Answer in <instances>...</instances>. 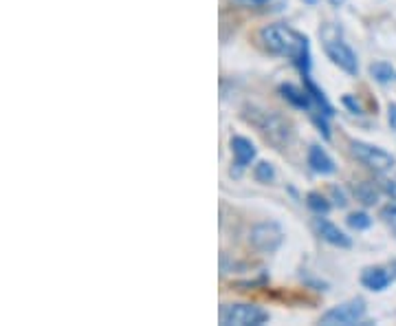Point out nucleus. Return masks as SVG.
<instances>
[{
  "label": "nucleus",
  "mask_w": 396,
  "mask_h": 326,
  "mask_svg": "<svg viewBox=\"0 0 396 326\" xmlns=\"http://www.w3.org/2000/svg\"><path fill=\"white\" fill-rule=\"evenodd\" d=\"M249 242L258 254H275L284 242V230L275 221L256 223L249 232Z\"/></svg>",
  "instance_id": "obj_7"
},
{
  "label": "nucleus",
  "mask_w": 396,
  "mask_h": 326,
  "mask_svg": "<svg viewBox=\"0 0 396 326\" xmlns=\"http://www.w3.org/2000/svg\"><path fill=\"white\" fill-rule=\"evenodd\" d=\"M381 192H383V188L374 185L372 181H361V183L355 185V197H357L363 205H366V207L376 205V203H378V197H381Z\"/></svg>",
  "instance_id": "obj_14"
},
{
  "label": "nucleus",
  "mask_w": 396,
  "mask_h": 326,
  "mask_svg": "<svg viewBox=\"0 0 396 326\" xmlns=\"http://www.w3.org/2000/svg\"><path fill=\"white\" fill-rule=\"evenodd\" d=\"M390 124L396 128V104H392V106H390Z\"/></svg>",
  "instance_id": "obj_24"
},
{
  "label": "nucleus",
  "mask_w": 396,
  "mask_h": 326,
  "mask_svg": "<svg viewBox=\"0 0 396 326\" xmlns=\"http://www.w3.org/2000/svg\"><path fill=\"white\" fill-rule=\"evenodd\" d=\"M260 44L264 46V51H269L271 56L286 58L291 60L297 69L302 71V75L310 73V42L304 34H300L297 29L275 22L267 25L260 29Z\"/></svg>",
  "instance_id": "obj_1"
},
{
  "label": "nucleus",
  "mask_w": 396,
  "mask_h": 326,
  "mask_svg": "<svg viewBox=\"0 0 396 326\" xmlns=\"http://www.w3.org/2000/svg\"><path fill=\"white\" fill-rule=\"evenodd\" d=\"M315 230L322 236V240L328 242V244H333V247H339V249H350L352 247V238L345 234L343 230H339V225H335L333 221H328L324 216H317L315 219Z\"/></svg>",
  "instance_id": "obj_9"
},
{
  "label": "nucleus",
  "mask_w": 396,
  "mask_h": 326,
  "mask_svg": "<svg viewBox=\"0 0 396 326\" xmlns=\"http://www.w3.org/2000/svg\"><path fill=\"white\" fill-rule=\"evenodd\" d=\"M345 223H348V227H352V230L363 232V230H368V227L372 225V219L366 214V211H352Z\"/></svg>",
  "instance_id": "obj_18"
},
{
  "label": "nucleus",
  "mask_w": 396,
  "mask_h": 326,
  "mask_svg": "<svg viewBox=\"0 0 396 326\" xmlns=\"http://www.w3.org/2000/svg\"><path fill=\"white\" fill-rule=\"evenodd\" d=\"M306 5H317V0H304Z\"/></svg>",
  "instance_id": "obj_26"
},
{
  "label": "nucleus",
  "mask_w": 396,
  "mask_h": 326,
  "mask_svg": "<svg viewBox=\"0 0 396 326\" xmlns=\"http://www.w3.org/2000/svg\"><path fill=\"white\" fill-rule=\"evenodd\" d=\"M328 3H330V7H337L339 9V7L345 5V0H328Z\"/></svg>",
  "instance_id": "obj_25"
},
{
  "label": "nucleus",
  "mask_w": 396,
  "mask_h": 326,
  "mask_svg": "<svg viewBox=\"0 0 396 326\" xmlns=\"http://www.w3.org/2000/svg\"><path fill=\"white\" fill-rule=\"evenodd\" d=\"M322 46H324V53L328 56V60L333 62L335 67H339L343 73H348L352 77L359 75V58L352 51V46L339 36L337 27H333V25L324 27Z\"/></svg>",
  "instance_id": "obj_3"
},
{
  "label": "nucleus",
  "mask_w": 396,
  "mask_h": 326,
  "mask_svg": "<svg viewBox=\"0 0 396 326\" xmlns=\"http://www.w3.org/2000/svg\"><path fill=\"white\" fill-rule=\"evenodd\" d=\"M279 95L284 97V100L293 106V108H300V110H306V112H312L315 110V104H312V97L308 95L306 89H300L295 84H279Z\"/></svg>",
  "instance_id": "obj_12"
},
{
  "label": "nucleus",
  "mask_w": 396,
  "mask_h": 326,
  "mask_svg": "<svg viewBox=\"0 0 396 326\" xmlns=\"http://www.w3.org/2000/svg\"><path fill=\"white\" fill-rule=\"evenodd\" d=\"M330 194H333V199H335V205H337V207H345V205H348V199H345L343 190H339L337 185H330Z\"/></svg>",
  "instance_id": "obj_21"
},
{
  "label": "nucleus",
  "mask_w": 396,
  "mask_h": 326,
  "mask_svg": "<svg viewBox=\"0 0 396 326\" xmlns=\"http://www.w3.org/2000/svg\"><path fill=\"white\" fill-rule=\"evenodd\" d=\"M306 207H308L315 216H326L333 205H330L328 197H324L322 192H308V194H306Z\"/></svg>",
  "instance_id": "obj_15"
},
{
  "label": "nucleus",
  "mask_w": 396,
  "mask_h": 326,
  "mask_svg": "<svg viewBox=\"0 0 396 326\" xmlns=\"http://www.w3.org/2000/svg\"><path fill=\"white\" fill-rule=\"evenodd\" d=\"M381 188H383V192H385V194H390V197L396 201V181H383V185H381Z\"/></svg>",
  "instance_id": "obj_23"
},
{
  "label": "nucleus",
  "mask_w": 396,
  "mask_h": 326,
  "mask_svg": "<svg viewBox=\"0 0 396 326\" xmlns=\"http://www.w3.org/2000/svg\"><path fill=\"white\" fill-rule=\"evenodd\" d=\"M350 152L357 161H361L368 170H372L374 174H385L396 166V157L383 148H378L374 143H366V141H350Z\"/></svg>",
  "instance_id": "obj_5"
},
{
  "label": "nucleus",
  "mask_w": 396,
  "mask_h": 326,
  "mask_svg": "<svg viewBox=\"0 0 396 326\" xmlns=\"http://www.w3.org/2000/svg\"><path fill=\"white\" fill-rule=\"evenodd\" d=\"M359 280L368 291H374V293L385 291L392 282H396V260H390L385 265L366 267L361 271Z\"/></svg>",
  "instance_id": "obj_8"
},
{
  "label": "nucleus",
  "mask_w": 396,
  "mask_h": 326,
  "mask_svg": "<svg viewBox=\"0 0 396 326\" xmlns=\"http://www.w3.org/2000/svg\"><path fill=\"white\" fill-rule=\"evenodd\" d=\"M236 5H240V7H267V5H271L273 0H234Z\"/></svg>",
  "instance_id": "obj_22"
},
{
  "label": "nucleus",
  "mask_w": 396,
  "mask_h": 326,
  "mask_svg": "<svg viewBox=\"0 0 396 326\" xmlns=\"http://www.w3.org/2000/svg\"><path fill=\"white\" fill-rule=\"evenodd\" d=\"M370 75H372L376 82H381V84H388V82L396 79V73H394V69H392L390 62H372V64H370Z\"/></svg>",
  "instance_id": "obj_16"
},
{
  "label": "nucleus",
  "mask_w": 396,
  "mask_h": 326,
  "mask_svg": "<svg viewBox=\"0 0 396 326\" xmlns=\"http://www.w3.org/2000/svg\"><path fill=\"white\" fill-rule=\"evenodd\" d=\"M218 320L223 326H262L271 320L269 311H264L258 304H223L218 311Z\"/></svg>",
  "instance_id": "obj_4"
},
{
  "label": "nucleus",
  "mask_w": 396,
  "mask_h": 326,
  "mask_svg": "<svg viewBox=\"0 0 396 326\" xmlns=\"http://www.w3.org/2000/svg\"><path fill=\"white\" fill-rule=\"evenodd\" d=\"M304 89L308 91V95L312 97V104H315V110L310 112V115H315V112H319V115H326V117H333L335 115V108H333V104L328 102V97H326V93L315 84V82H312V77H310V73H306L304 75Z\"/></svg>",
  "instance_id": "obj_13"
},
{
  "label": "nucleus",
  "mask_w": 396,
  "mask_h": 326,
  "mask_svg": "<svg viewBox=\"0 0 396 326\" xmlns=\"http://www.w3.org/2000/svg\"><path fill=\"white\" fill-rule=\"evenodd\" d=\"M381 219L385 221V225L390 227V230L396 234V203H390L381 209Z\"/></svg>",
  "instance_id": "obj_19"
},
{
  "label": "nucleus",
  "mask_w": 396,
  "mask_h": 326,
  "mask_svg": "<svg viewBox=\"0 0 396 326\" xmlns=\"http://www.w3.org/2000/svg\"><path fill=\"white\" fill-rule=\"evenodd\" d=\"M253 178L258 183H273L275 181V168H273V163L269 161H258L256 163V168H253Z\"/></svg>",
  "instance_id": "obj_17"
},
{
  "label": "nucleus",
  "mask_w": 396,
  "mask_h": 326,
  "mask_svg": "<svg viewBox=\"0 0 396 326\" xmlns=\"http://www.w3.org/2000/svg\"><path fill=\"white\" fill-rule=\"evenodd\" d=\"M341 102H343V106L348 108L350 112H355V115H361V112H363L361 104H359V102L355 100L352 95H343V97H341Z\"/></svg>",
  "instance_id": "obj_20"
},
{
  "label": "nucleus",
  "mask_w": 396,
  "mask_h": 326,
  "mask_svg": "<svg viewBox=\"0 0 396 326\" xmlns=\"http://www.w3.org/2000/svg\"><path fill=\"white\" fill-rule=\"evenodd\" d=\"M229 148H231V155H234V163H236L238 170L249 168L251 163L256 161V157H258V150H256L253 141L242 137V135H234V137H231L229 139Z\"/></svg>",
  "instance_id": "obj_10"
},
{
  "label": "nucleus",
  "mask_w": 396,
  "mask_h": 326,
  "mask_svg": "<svg viewBox=\"0 0 396 326\" xmlns=\"http://www.w3.org/2000/svg\"><path fill=\"white\" fill-rule=\"evenodd\" d=\"M366 300L363 298H352L345 300L337 306H330L328 311L322 313L319 324L324 326H357L366 318Z\"/></svg>",
  "instance_id": "obj_6"
},
{
  "label": "nucleus",
  "mask_w": 396,
  "mask_h": 326,
  "mask_svg": "<svg viewBox=\"0 0 396 326\" xmlns=\"http://www.w3.org/2000/svg\"><path fill=\"white\" fill-rule=\"evenodd\" d=\"M306 161H308L310 170L315 172V174L330 176V174H335V172H337V163H335V159L330 157V155L322 148V145H317V143H312L310 148H308Z\"/></svg>",
  "instance_id": "obj_11"
},
{
  "label": "nucleus",
  "mask_w": 396,
  "mask_h": 326,
  "mask_svg": "<svg viewBox=\"0 0 396 326\" xmlns=\"http://www.w3.org/2000/svg\"><path fill=\"white\" fill-rule=\"evenodd\" d=\"M242 117L251 126H256L260 133L267 137V141L273 143L277 150H284L291 145L293 135H295L293 124L286 117L279 115V112L256 106V104H246L242 108Z\"/></svg>",
  "instance_id": "obj_2"
}]
</instances>
